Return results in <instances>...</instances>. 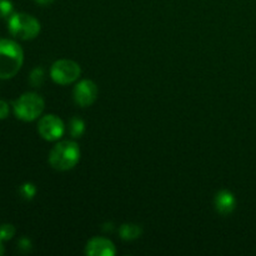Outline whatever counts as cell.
I'll use <instances>...</instances> for the list:
<instances>
[{
    "instance_id": "9a60e30c",
    "label": "cell",
    "mask_w": 256,
    "mask_h": 256,
    "mask_svg": "<svg viewBox=\"0 0 256 256\" xmlns=\"http://www.w3.org/2000/svg\"><path fill=\"white\" fill-rule=\"evenodd\" d=\"M12 14V4L10 0H0V18H10Z\"/></svg>"
},
{
    "instance_id": "52a82bcc",
    "label": "cell",
    "mask_w": 256,
    "mask_h": 256,
    "mask_svg": "<svg viewBox=\"0 0 256 256\" xmlns=\"http://www.w3.org/2000/svg\"><path fill=\"white\" fill-rule=\"evenodd\" d=\"M98 92V86L92 80H80L74 88V100L79 106L88 108L94 104Z\"/></svg>"
},
{
    "instance_id": "e0dca14e",
    "label": "cell",
    "mask_w": 256,
    "mask_h": 256,
    "mask_svg": "<svg viewBox=\"0 0 256 256\" xmlns=\"http://www.w3.org/2000/svg\"><path fill=\"white\" fill-rule=\"evenodd\" d=\"M9 112H10V108L9 104L4 100L0 99V120H4L9 116Z\"/></svg>"
},
{
    "instance_id": "ba28073f",
    "label": "cell",
    "mask_w": 256,
    "mask_h": 256,
    "mask_svg": "<svg viewBox=\"0 0 256 256\" xmlns=\"http://www.w3.org/2000/svg\"><path fill=\"white\" fill-rule=\"evenodd\" d=\"M85 254L89 256H114L116 254V248L105 238H92L85 246Z\"/></svg>"
},
{
    "instance_id": "d6986e66",
    "label": "cell",
    "mask_w": 256,
    "mask_h": 256,
    "mask_svg": "<svg viewBox=\"0 0 256 256\" xmlns=\"http://www.w3.org/2000/svg\"><path fill=\"white\" fill-rule=\"evenodd\" d=\"M5 252V249H4V245H2V240L0 239V255H2Z\"/></svg>"
},
{
    "instance_id": "7c38bea8",
    "label": "cell",
    "mask_w": 256,
    "mask_h": 256,
    "mask_svg": "<svg viewBox=\"0 0 256 256\" xmlns=\"http://www.w3.org/2000/svg\"><path fill=\"white\" fill-rule=\"evenodd\" d=\"M45 80V72L42 68H35L32 72H30V76H29V82L30 84L32 85L34 88H39L42 86V82Z\"/></svg>"
},
{
    "instance_id": "6da1fadb",
    "label": "cell",
    "mask_w": 256,
    "mask_h": 256,
    "mask_svg": "<svg viewBox=\"0 0 256 256\" xmlns=\"http://www.w3.org/2000/svg\"><path fill=\"white\" fill-rule=\"evenodd\" d=\"M24 62V52L16 42L0 39V79H12Z\"/></svg>"
},
{
    "instance_id": "ac0fdd59",
    "label": "cell",
    "mask_w": 256,
    "mask_h": 256,
    "mask_svg": "<svg viewBox=\"0 0 256 256\" xmlns=\"http://www.w3.org/2000/svg\"><path fill=\"white\" fill-rule=\"evenodd\" d=\"M35 2L40 5H50L54 0H35Z\"/></svg>"
},
{
    "instance_id": "8fae6325",
    "label": "cell",
    "mask_w": 256,
    "mask_h": 256,
    "mask_svg": "<svg viewBox=\"0 0 256 256\" xmlns=\"http://www.w3.org/2000/svg\"><path fill=\"white\" fill-rule=\"evenodd\" d=\"M85 132V122L80 118H72L69 124V132L72 138H80Z\"/></svg>"
},
{
    "instance_id": "9c48e42d",
    "label": "cell",
    "mask_w": 256,
    "mask_h": 256,
    "mask_svg": "<svg viewBox=\"0 0 256 256\" xmlns=\"http://www.w3.org/2000/svg\"><path fill=\"white\" fill-rule=\"evenodd\" d=\"M214 206L219 214L222 215H229L236 208V199H235L234 194L229 190H220L216 192L214 198Z\"/></svg>"
},
{
    "instance_id": "4fadbf2b",
    "label": "cell",
    "mask_w": 256,
    "mask_h": 256,
    "mask_svg": "<svg viewBox=\"0 0 256 256\" xmlns=\"http://www.w3.org/2000/svg\"><path fill=\"white\" fill-rule=\"evenodd\" d=\"M19 192L24 199L32 200L34 199V196L36 195V188H35V185L32 184V182H25V184H22V186H20Z\"/></svg>"
},
{
    "instance_id": "2e32d148",
    "label": "cell",
    "mask_w": 256,
    "mask_h": 256,
    "mask_svg": "<svg viewBox=\"0 0 256 256\" xmlns=\"http://www.w3.org/2000/svg\"><path fill=\"white\" fill-rule=\"evenodd\" d=\"M18 248H19L20 252H28L32 249V242H30L28 238H22V239L18 242Z\"/></svg>"
},
{
    "instance_id": "5b68a950",
    "label": "cell",
    "mask_w": 256,
    "mask_h": 256,
    "mask_svg": "<svg viewBox=\"0 0 256 256\" xmlns=\"http://www.w3.org/2000/svg\"><path fill=\"white\" fill-rule=\"evenodd\" d=\"M82 75V68L76 62L70 59L56 60L52 65L50 76L52 82L59 85H69L79 80Z\"/></svg>"
},
{
    "instance_id": "30bf717a",
    "label": "cell",
    "mask_w": 256,
    "mask_h": 256,
    "mask_svg": "<svg viewBox=\"0 0 256 256\" xmlns=\"http://www.w3.org/2000/svg\"><path fill=\"white\" fill-rule=\"evenodd\" d=\"M119 234L122 240L132 242V240H135L142 236V226L136 224H122L119 228Z\"/></svg>"
},
{
    "instance_id": "8992f818",
    "label": "cell",
    "mask_w": 256,
    "mask_h": 256,
    "mask_svg": "<svg viewBox=\"0 0 256 256\" xmlns=\"http://www.w3.org/2000/svg\"><path fill=\"white\" fill-rule=\"evenodd\" d=\"M38 132L46 142H58L65 132L64 122L54 114L44 115L38 122Z\"/></svg>"
},
{
    "instance_id": "7a4b0ae2",
    "label": "cell",
    "mask_w": 256,
    "mask_h": 256,
    "mask_svg": "<svg viewBox=\"0 0 256 256\" xmlns=\"http://www.w3.org/2000/svg\"><path fill=\"white\" fill-rule=\"evenodd\" d=\"M80 160V148L72 140L56 142L49 154V164L52 169L68 172L76 166Z\"/></svg>"
},
{
    "instance_id": "277c9868",
    "label": "cell",
    "mask_w": 256,
    "mask_h": 256,
    "mask_svg": "<svg viewBox=\"0 0 256 256\" xmlns=\"http://www.w3.org/2000/svg\"><path fill=\"white\" fill-rule=\"evenodd\" d=\"M15 116L22 122H34L42 114L45 102L36 92H25L14 102Z\"/></svg>"
},
{
    "instance_id": "3957f363",
    "label": "cell",
    "mask_w": 256,
    "mask_h": 256,
    "mask_svg": "<svg viewBox=\"0 0 256 256\" xmlns=\"http://www.w3.org/2000/svg\"><path fill=\"white\" fill-rule=\"evenodd\" d=\"M10 34L20 40H32L39 35L40 22L32 15L25 12H12L8 20Z\"/></svg>"
},
{
    "instance_id": "5bb4252c",
    "label": "cell",
    "mask_w": 256,
    "mask_h": 256,
    "mask_svg": "<svg viewBox=\"0 0 256 256\" xmlns=\"http://www.w3.org/2000/svg\"><path fill=\"white\" fill-rule=\"evenodd\" d=\"M15 232H16V230L12 224H2L0 226V239L2 242H9L14 238Z\"/></svg>"
}]
</instances>
